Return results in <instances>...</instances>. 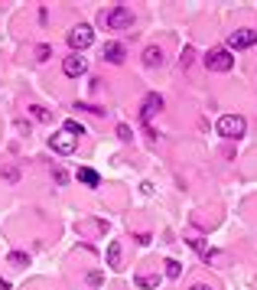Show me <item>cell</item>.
<instances>
[{
    "instance_id": "6da1fadb",
    "label": "cell",
    "mask_w": 257,
    "mask_h": 290,
    "mask_svg": "<svg viewBox=\"0 0 257 290\" xmlns=\"http://www.w3.org/2000/svg\"><path fill=\"white\" fill-rule=\"evenodd\" d=\"M244 131H248V121H244L241 114H225V118H218V134L228 137V141L244 137Z\"/></svg>"
},
{
    "instance_id": "7a4b0ae2",
    "label": "cell",
    "mask_w": 257,
    "mask_h": 290,
    "mask_svg": "<svg viewBox=\"0 0 257 290\" xmlns=\"http://www.w3.org/2000/svg\"><path fill=\"white\" fill-rule=\"evenodd\" d=\"M101 23L111 30H130L133 26V10L130 7H111V13H101Z\"/></svg>"
},
{
    "instance_id": "3957f363",
    "label": "cell",
    "mask_w": 257,
    "mask_h": 290,
    "mask_svg": "<svg viewBox=\"0 0 257 290\" xmlns=\"http://www.w3.org/2000/svg\"><path fill=\"white\" fill-rule=\"evenodd\" d=\"M205 65H209V72H231L234 55L228 52V49H212V52L205 55Z\"/></svg>"
},
{
    "instance_id": "277c9868",
    "label": "cell",
    "mask_w": 257,
    "mask_h": 290,
    "mask_svg": "<svg viewBox=\"0 0 257 290\" xmlns=\"http://www.w3.org/2000/svg\"><path fill=\"white\" fill-rule=\"evenodd\" d=\"M94 43V33H91V26L88 23H78L75 30L69 33V46L75 49V52H82V49H88Z\"/></svg>"
},
{
    "instance_id": "5b68a950",
    "label": "cell",
    "mask_w": 257,
    "mask_h": 290,
    "mask_svg": "<svg viewBox=\"0 0 257 290\" xmlns=\"http://www.w3.org/2000/svg\"><path fill=\"white\" fill-rule=\"evenodd\" d=\"M49 147H52L55 153H62V157H69V153H75L78 141H75V137H72V134L59 131V134H52V137H49Z\"/></svg>"
},
{
    "instance_id": "8992f818",
    "label": "cell",
    "mask_w": 257,
    "mask_h": 290,
    "mask_svg": "<svg viewBox=\"0 0 257 290\" xmlns=\"http://www.w3.org/2000/svg\"><path fill=\"white\" fill-rule=\"evenodd\" d=\"M62 72L69 75V79H82V75L88 72V59H85L82 52H72L69 59L62 62Z\"/></svg>"
},
{
    "instance_id": "52a82bcc",
    "label": "cell",
    "mask_w": 257,
    "mask_h": 290,
    "mask_svg": "<svg viewBox=\"0 0 257 290\" xmlns=\"http://www.w3.org/2000/svg\"><path fill=\"white\" fill-rule=\"evenodd\" d=\"M257 43V33L254 30H234L231 36H228V46L231 49H251Z\"/></svg>"
},
{
    "instance_id": "ba28073f",
    "label": "cell",
    "mask_w": 257,
    "mask_h": 290,
    "mask_svg": "<svg viewBox=\"0 0 257 290\" xmlns=\"http://www.w3.org/2000/svg\"><path fill=\"white\" fill-rule=\"evenodd\" d=\"M160 111H163V98H160V95H156V92H150L147 98H143L140 118H143V121H147V124H150V121H153V114H160Z\"/></svg>"
},
{
    "instance_id": "9c48e42d",
    "label": "cell",
    "mask_w": 257,
    "mask_h": 290,
    "mask_svg": "<svg viewBox=\"0 0 257 290\" xmlns=\"http://www.w3.org/2000/svg\"><path fill=\"white\" fill-rule=\"evenodd\" d=\"M124 46L121 43H104V49H101V59H108V62H114V65H121L124 62Z\"/></svg>"
},
{
    "instance_id": "30bf717a",
    "label": "cell",
    "mask_w": 257,
    "mask_h": 290,
    "mask_svg": "<svg viewBox=\"0 0 257 290\" xmlns=\"http://www.w3.org/2000/svg\"><path fill=\"white\" fill-rule=\"evenodd\" d=\"M189 244H192V251L199 254L202 261H212V258H218V251L212 248V244H205L202 238H189Z\"/></svg>"
},
{
    "instance_id": "8fae6325",
    "label": "cell",
    "mask_w": 257,
    "mask_h": 290,
    "mask_svg": "<svg viewBox=\"0 0 257 290\" xmlns=\"http://www.w3.org/2000/svg\"><path fill=\"white\" fill-rule=\"evenodd\" d=\"M78 183H85V186L98 189V186H101V176H98L94 170H88V166H82V170H78Z\"/></svg>"
},
{
    "instance_id": "7c38bea8",
    "label": "cell",
    "mask_w": 257,
    "mask_h": 290,
    "mask_svg": "<svg viewBox=\"0 0 257 290\" xmlns=\"http://www.w3.org/2000/svg\"><path fill=\"white\" fill-rule=\"evenodd\" d=\"M121 258H124V248H121V242H111V244H108V267H121Z\"/></svg>"
},
{
    "instance_id": "4fadbf2b",
    "label": "cell",
    "mask_w": 257,
    "mask_h": 290,
    "mask_svg": "<svg viewBox=\"0 0 257 290\" xmlns=\"http://www.w3.org/2000/svg\"><path fill=\"white\" fill-rule=\"evenodd\" d=\"M143 62H147L150 69L163 62V52H160V46H147V49H143Z\"/></svg>"
},
{
    "instance_id": "5bb4252c",
    "label": "cell",
    "mask_w": 257,
    "mask_h": 290,
    "mask_svg": "<svg viewBox=\"0 0 257 290\" xmlns=\"http://www.w3.org/2000/svg\"><path fill=\"white\" fill-rule=\"evenodd\" d=\"M137 287L156 290V287H160V274H137Z\"/></svg>"
},
{
    "instance_id": "9a60e30c",
    "label": "cell",
    "mask_w": 257,
    "mask_h": 290,
    "mask_svg": "<svg viewBox=\"0 0 257 290\" xmlns=\"http://www.w3.org/2000/svg\"><path fill=\"white\" fill-rule=\"evenodd\" d=\"M62 131H65V134H72L75 141H78V137H85V124H78L75 118H69V121H65V127H62Z\"/></svg>"
},
{
    "instance_id": "2e32d148",
    "label": "cell",
    "mask_w": 257,
    "mask_h": 290,
    "mask_svg": "<svg viewBox=\"0 0 257 290\" xmlns=\"http://www.w3.org/2000/svg\"><path fill=\"white\" fill-rule=\"evenodd\" d=\"M163 267H166V277H170V281H176V277H179V274H182V264H179V261H172V258H170V261H166V264H163Z\"/></svg>"
},
{
    "instance_id": "e0dca14e",
    "label": "cell",
    "mask_w": 257,
    "mask_h": 290,
    "mask_svg": "<svg viewBox=\"0 0 257 290\" xmlns=\"http://www.w3.org/2000/svg\"><path fill=\"white\" fill-rule=\"evenodd\" d=\"M10 264H16V267H30V254H23V251H10Z\"/></svg>"
},
{
    "instance_id": "ac0fdd59",
    "label": "cell",
    "mask_w": 257,
    "mask_h": 290,
    "mask_svg": "<svg viewBox=\"0 0 257 290\" xmlns=\"http://www.w3.org/2000/svg\"><path fill=\"white\" fill-rule=\"evenodd\" d=\"M52 180H55V186H65V183H69V173L55 163V166H52Z\"/></svg>"
},
{
    "instance_id": "d6986e66",
    "label": "cell",
    "mask_w": 257,
    "mask_h": 290,
    "mask_svg": "<svg viewBox=\"0 0 257 290\" xmlns=\"http://www.w3.org/2000/svg\"><path fill=\"white\" fill-rule=\"evenodd\" d=\"M30 114H33V118H36V121H43V124H46V121L52 118V114H49V111L43 108V104H33V108H30Z\"/></svg>"
},
{
    "instance_id": "ffe728a7",
    "label": "cell",
    "mask_w": 257,
    "mask_h": 290,
    "mask_svg": "<svg viewBox=\"0 0 257 290\" xmlns=\"http://www.w3.org/2000/svg\"><path fill=\"white\" fill-rule=\"evenodd\" d=\"M88 284H91V287H101V284H104V274H101V271H91V274H88Z\"/></svg>"
},
{
    "instance_id": "44dd1931",
    "label": "cell",
    "mask_w": 257,
    "mask_h": 290,
    "mask_svg": "<svg viewBox=\"0 0 257 290\" xmlns=\"http://www.w3.org/2000/svg\"><path fill=\"white\" fill-rule=\"evenodd\" d=\"M117 137H121V141H130V137H133V131H130L127 124H117Z\"/></svg>"
},
{
    "instance_id": "7402d4cb",
    "label": "cell",
    "mask_w": 257,
    "mask_h": 290,
    "mask_svg": "<svg viewBox=\"0 0 257 290\" xmlns=\"http://www.w3.org/2000/svg\"><path fill=\"white\" fill-rule=\"evenodd\" d=\"M192 49H182V59H179V65H182V69H189V62H192Z\"/></svg>"
},
{
    "instance_id": "603a6c76",
    "label": "cell",
    "mask_w": 257,
    "mask_h": 290,
    "mask_svg": "<svg viewBox=\"0 0 257 290\" xmlns=\"http://www.w3.org/2000/svg\"><path fill=\"white\" fill-rule=\"evenodd\" d=\"M16 176H20V170H16V166H7V170H3V180L16 183Z\"/></svg>"
},
{
    "instance_id": "cb8c5ba5",
    "label": "cell",
    "mask_w": 257,
    "mask_h": 290,
    "mask_svg": "<svg viewBox=\"0 0 257 290\" xmlns=\"http://www.w3.org/2000/svg\"><path fill=\"white\" fill-rule=\"evenodd\" d=\"M49 52H52V49H49V46H39V49H36V59H39V62H43V59H49Z\"/></svg>"
},
{
    "instance_id": "d4e9b609",
    "label": "cell",
    "mask_w": 257,
    "mask_h": 290,
    "mask_svg": "<svg viewBox=\"0 0 257 290\" xmlns=\"http://www.w3.org/2000/svg\"><path fill=\"white\" fill-rule=\"evenodd\" d=\"M16 127H20V131H23L26 137H30V121H23V118H20V121H16Z\"/></svg>"
},
{
    "instance_id": "484cf974",
    "label": "cell",
    "mask_w": 257,
    "mask_h": 290,
    "mask_svg": "<svg viewBox=\"0 0 257 290\" xmlns=\"http://www.w3.org/2000/svg\"><path fill=\"white\" fill-rule=\"evenodd\" d=\"M192 290H215V287H205V284H195Z\"/></svg>"
}]
</instances>
